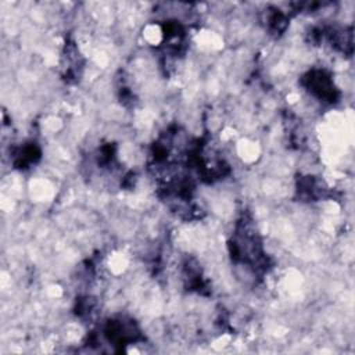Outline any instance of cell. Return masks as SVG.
I'll return each instance as SVG.
<instances>
[{"mask_svg":"<svg viewBox=\"0 0 355 355\" xmlns=\"http://www.w3.org/2000/svg\"><path fill=\"white\" fill-rule=\"evenodd\" d=\"M305 86L306 89L319 100L323 101H336L337 98V89L334 87V83L331 78L320 69H313L305 76Z\"/></svg>","mask_w":355,"mask_h":355,"instance_id":"1","label":"cell"},{"mask_svg":"<svg viewBox=\"0 0 355 355\" xmlns=\"http://www.w3.org/2000/svg\"><path fill=\"white\" fill-rule=\"evenodd\" d=\"M105 337L115 344H128L137 338L139 331L133 322H125L122 319L110 320L105 326Z\"/></svg>","mask_w":355,"mask_h":355,"instance_id":"2","label":"cell"}]
</instances>
